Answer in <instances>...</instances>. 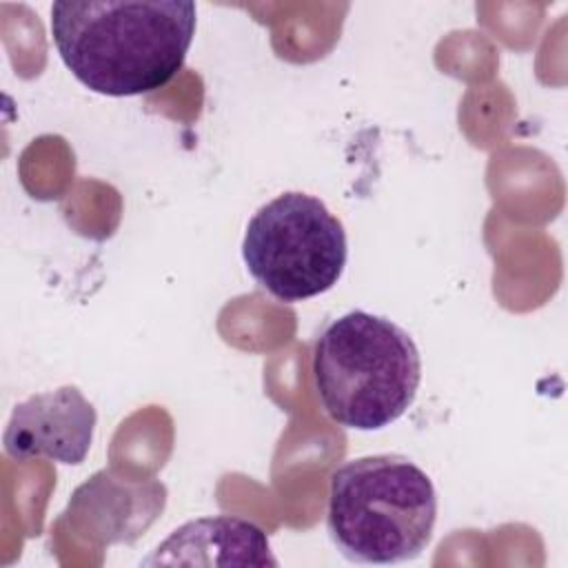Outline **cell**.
Segmentation results:
<instances>
[{"label": "cell", "mask_w": 568, "mask_h": 568, "mask_svg": "<svg viewBox=\"0 0 568 568\" xmlns=\"http://www.w3.org/2000/svg\"><path fill=\"white\" fill-rule=\"evenodd\" d=\"M311 371L320 404L335 424L379 430L415 402L422 359L402 326L366 311H351L320 333Z\"/></svg>", "instance_id": "cell-2"}, {"label": "cell", "mask_w": 568, "mask_h": 568, "mask_svg": "<svg viewBox=\"0 0 568 568\" xmlns=\"http://www.w3.org/2000/svg\"><path fill=\"white\" fill-rule=\"evenodd\" d=\"M435 521V486L408 457H357L331 475L326 528L348 561L415 559L428 546Z\"/></svg>", "instance_id": "cell-3"}, {"label": "cell", "mask_w": 568, "mask_h": 568, "mask_svg": "<svg viewBox=\"0 0 568 568\" xmlns=\"http://www.w3.org/2000/svg\"><path fill=\"white\" fill-rule=\"evenodd\" d=\"M95 408L75 388L31 395L13 406L4 428V450L13 459L47 457L60 464H82L95 430Z\"/></svg>", "instance_id": "cell-5"}, {"label": "cell", "mask_w": 568, "mask_h": 568, "mask_svg": "<svg viewBox=\"0 0 568 568\" xmlns=\"http://www.w3.org/2000/svg\"><path fill=\"white\" fill-rule=\"evenodd\" d=\"M344 224L308 193L288 191L246 224L242 257L253 280L282 302H302L337 284L346 266Z\"/></svg>", "instance_id": "cell-4"}, {"label": "cell", "mask_w": 568, "mask_h": 568, "mask_svg": "<svg viewBox=\"0 0 568 568\" xmlns=\"http://www.w3.org/2000/svg\"><path fill=\"white\" fill-rule=\"evenodd\" d=\"M146 566H277L266 532L242 517L215 515L175 528Z\"/></svg>", "instance_id": "cell-6"}, {"label": "cell", "mask_w": 568, "mask_h": 568, "mask_svg": "<svg viewBox=\"0 0 568 568\" xmlns=\"http://www.w3.org/2000/svg\"><path fill=\"white\" fill-rule=\"evenodd\" d=\"M189 0H58L51 38L87 89L126 98L162 89L182 69L195 33Z\"/></svg>", "instance_id": "cell-1"}]
</instances>
